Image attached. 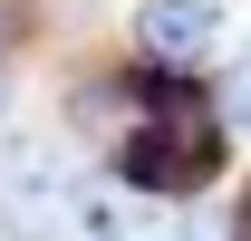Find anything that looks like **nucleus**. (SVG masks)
I'll return each instance as SVG.
<instances>
[{"instance_id":"obj_5","label":"nucleus","mask_w":251,"mask_h":241,"mask_svg":"<svg viewBox=\"0 0 251 241\" xmlns=\"http://www.w3.org/2000/svg\"><path fill=\"white\" fill-rule=\"evenodd\" d=\"M164 241H222V212H184V222H174Z\"/></svg>"},{"instance_id":"obj_3","label":"nucleus","mask_w":251,"mask_h":241,"mask_svg":"<svg viewBox=\"0 0 251 241\" xmlns=\"http://www.w3.org/2000/svg\"><path fill=\"white\" fill-rule=\"evenodd\" d=\"M126 58L145 77H213L222 68V0H135Z\"/></svg>"},{"instance_id":"obj_4","label":"nucleus","mask_w":251,"mask_h":241,"mask_svg":"<svg viewBox=\"0 0 251 241\" xmlns=\"http://www.w3.org/2000/svg\"><path fill=\"white\" fill-rule=\"evenodd\" d=\"M213 106H222V125H232V145H251V48H242V58H222Z\"/></svg>"},{"instance_id":"obj_7","label":"nucleus","mask_w":251,"mask_h":241,"mask_svg":"<svg viewBox=\"0 0 251 241\" xmlns=\"http://www.w3.org/2000/svg\"><path fill=\"white\" fill-rule=\"evenodd\" d=\"M10 106H20V77L0 68V135H10Z\"/></svg>"},{"instance_id":"obj_1","label":"nucleus","mask_w":251,"mask_h":241,"mask_svg":"<svg viewBox=\"0 0 251 241\" xmlns=\"http://www.w3.org/2000/svg\"><path fill=\"white\" fill-rule=\"evenodd\" d=\"M126 193H145V203H193L203 183L232 164V125L213 106V77H145V106L126 125L116 145H106Z\"/></svg>"},{"instance_id":"obj_2","label":"nucleus","mask_w":251,"mask_h":241,"mask_svg":"<svg viewBox=\"0 0 251 241\" xmlns=\"http://www.w3.org/2000/svg\"><path fill=\"white\" fill-rule=\"evenodd\" d=\"M87 154L49 125L0 135V241H77L87 232Z\"/></svg>"},{"instance_id":"obj_6","label":"nucleus","mask_w":251,"mask_h":241,"mask_svg":"<svg viewBox=\"0 0 251 241\" xmlns=\"http://www.w3.org/2000/svg\"><path fill=\"white\" fill-rule=\"evenodd\" d=\"M222 241H251V174H242V193H232V212H222Z\"/></svg>"}]
</instances>
